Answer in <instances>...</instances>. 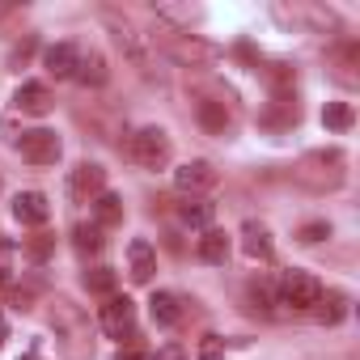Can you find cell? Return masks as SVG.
Listing matches in <instances>:
<instances>
[{
	"mask_svg": "<svg viewBox=\"0 0 360 360\" xmlns=\"http://www.w3.org/2000/svg\"><path fill=\"white\" fill-rule=\"evenodd\" d=\"M5 335H9V326H5V318H0V343H5Z\"/></svg>",
	"mask_w": 360,
	"mask_h": 360,
	"instance_id": "32",
	"label": "cell"
},
{
	"mask_svg": "<svg viewBox=\"0 0 360 360\" xmlns=\"http://www.w3.org/2000/svg\"><path fill=\"white\" fill-rule=\"evenodd\" d=\"M200 123H204L208 131L225 136V127H229V115H225V106H221V102H200Z\"/></svg>",
	"mask_w": 360,
	"mask_h": 360,
	"instance_id": "22",
	"label": "cell"
},
{
	"mask_svg": "<svg viewBox=\"0 0 360 360\" xmlns=\"http://www.w3.org/2000/svg\"><path fill=\"white\" fill-rule=\"evenodd\" d=\"M127 267H131V280H136V284H148L153 271H157V250H153L144 238H136V242L127 246Z\"/></svg>",
	"mask_w": 360,
	"mask_h": 360,
	"instance_id": "11",
	"label": "cell"
},
{
	"mask_svg": "<svg viewBox=\"0 0 360 360\" xmlns=\"http://www.w3.org/2000/svg\"><path fill=\"white\" fill-rule=\"evenodd\" d=\"M169 153H174V144H169V136H165L161 127H140V131L131 136V157H136V165H144V169L169 165Z\"/></svg>",
	"mask_w": 360,
	"mask_h": 360,
	"instance_id": "3",
	"label": "cell"
},
{
	"mask_svg": "<svg viewBox=\"0 0 360 360\" xmlns=\"http://www.w3.org/2000/svg\"><path fill=\"white\" fill-rule=\"evenodd\" d=\"M148 314H153L157 326H178V322H183V301H178L174 292H153Z\"/></svg>",
	"mask_w": 360,
	"mask_h": 360,
	"instance_id": "13",
	"label": "cell"
},
{
	"mask_svg": "<svg viewBox=\"0 0 360 360\" xmlns=\"http://www.w3.org/2000/svg\"><path fill=\"white\" fill-rule=\"evenodd\" d=\"M47 250H51V238H39V242H30V255H34V259H47Z\"/></svg>",
	"mask_w": 360,
	"mask_h": 360,
	"instance_id": "30",
	"label": "cell"
},
{
	"mask_svg": "<svg viewBox=\"0 0 360 360\" xmlns=\"http://www.w3.org/2000/svg\"><path fill=\"white\" fill-rule=\"evenodd\" d=\"M106 191V169L98 165V161H81L72 174H68V195L77 200V204H89V200H98Z\"/></svg>",
	"mask_w": 360,
	"mask_h": 360,
	"instance_id": "5",
	"label": "cell"
},
{
	"mask_svg": "<svg viewBox=\"0 0 360 360\" xmlns=\"http://www.w3.org/2000/svg\"><path fill=\"white\" fill-rule=\"evenodd\" d=\"M148 360H187V352L178 347V343H165V347H157V356H148Z\"/></svg>",
	"mask_w": 360,
	"mask_h": 360,
	"instance_id": "29",
	"label": "cell"
},
{
	"mask_svg": "<svg viewBox=\"0 0 360 360\" xmlns=\"http://www.w3.org/2000/svg\"><path fill=\"white\" fill-rule=\"evenodd\" d=\"M72 246H77L81 255H98V250L106 246L102 225H77V229H72Z\"/></svg>",
	"mask_w": 360,
	"mask_h": 360,
	"instance_id": "19",
	"label": "cell"
},
{
	"mask_svg": "<svg viewBox=\"0 0 360 360\" xmlns=\"http://www.w3.org/2000/svg\"><path fill=\"white\" fill-rule=\"evenodd\" d=\"M77 60H81V47H77V43H56V47L43 51V68H47L56 81L77 77Z\"/></svg>",
	"mask_w": 360,
	"mask_h": 360,
	"instance_id": "8",
	"label": "cell"
},
{
	"mask_svg": "<svg viewBox=\"0 0 360 360\" xmlns=\"http://www.w3.org/2000/svg\"><path fill=\"white\" fill-rule=\"evenodd\" d=\"M106 77H110V68H106L102 51H81V60H77V81L98 89V85H106Z\"/></svg>",
	"mask_w": 360,
	"mask_h": 360,
	"instance_id": "14",
	"label": "cell"
},
{
	"mask_svg": "<svg viewBox=\"0 0 360 360\" xmlns=\"http://www.w3.org/2000/svg\"><path fill=\"white\" fill-rule=\"evenodd\" d=\"M200 360H225V339L221 335H204L200 339Z\"/></svg>",
	"mask_w": 360,
	"mask_h": 360,
	"instance_id": "24",
	"label": "cell"
},
{
	"mask_svg": "<svg viewBox=\"0 0 360 360\" xmlns=\"http://www.w3.org/2000/svg\"><path fill=\"white\" fill-rule=\"evenodd\" d=\"M9 271H13V246L0 242V284H9Z\"/></svg>",
	"mask_w": 360,
	"mask_h": 360,
	"instance_id": "26",
	"label": "cell"
},
{
	"mask_svg": "<svg viewBox=\"0 0 360 360\" xmlns=\"http://www.w3.org/2000/svg\"><path fill=\"white\" fill-rule=\"evenodd\" d=\"M347 314V301L343 297H330V309H322V322H339Z\"/></svg>",
	"mask_w": 360,
	"mask_h": 360,
	"instance_id": "28",
	"label": "cell"
},
{
	"mask_svg": "<svg viewBox=\"0 0 360 360\" xmlns=\"http://www.w3.org/2000/svg\"><path fill=\"white\" fill-rule=\"evenodd\" d=\"M119 360H148L144 352H136V347H127V352H119Z\"/></svg>",
	"mask_w": 360,
	"mask_h": 360,
	"instance_id": "31",
	"label": "cell"
},
{
	"mask_svg": "<svg viewBox=\"0 0 360 360\" xmlns=\"http://www.w3.org/2000/svg\"><path fill=\"white\" fill-rule=\"evenodd\" d=\"M305 246H314V242H322V238H330V225L326 221H314V225H301V233H297Z\"/></svg>",
	"mask_w": 360,
	"mask_h": 360,
	"instance_id": "25",
	"label": "cell"
},
{
	"mask_svg": "<svg viewBox=\"0 0 360 360\" xmlns=\"http://www.w3.org/2000/svg\"><path fill=\"white\" fill-rule=\"evenodd\" d=\"M242 246H246V255L250 259H271V233L263 229V225H255V221H246V229H242Z\"/></svg>",
	"mask_w": 360,
	"mask_h": 360,
	"instance_id": "17",
	"label": "cell"
},
{
	"mask_svg": "<svg viewBox=\"0 0 360 360\" xmlns=\"http://www.w3.org/2000/svg\"><path fill=\"white\" fill-rule=\"evenodd\" d=\"M13 217H18L22 225H47L51 204H47L43 191H22V195H13Z\"/></svg>",
	"mask_w": 360,
	"mask_h": 360,
	"instance_id": "10",
	"label": "cell"
},
{
	"mask_svg": "<svg viewBox=\"0 0 360 360\" xmlns=\"http://www.w3.org/2000/svg\"><path fill=\"white\" fill-rule=\"evenodd\" d=\"M98 326L110 335V339H136V305L127 301V297H110L106 305H102V314H98Z\"/></svg>",
	"mask_w": 360,
	"mask_h": 360,
	"instance_id": "4",
	"label": "cell"
},
{
	"mask_svg": "<svg viewBox=\"0 0 360 360\" xmlns=\"http://www.w3.org/2000/svg\"><path fill=\"white\" fill-rule=\"evenodd\" d=\"M250 297H255V301H276V284H271V280H255V284H250Z\"/></svg>",
	"mask_w": 360,
	"mask_h": 360,
	"instance_id": "27",
	"label": "cell"
},
{
	"mask_svg": "<svg viewBox=\"0 0 360 360\" xmlns=\"http://www.w3.org/2000/svg\"><path fill=\"white\" fill-rule=\"evenodd\" d=\"M85 288H94V292H110V288H115V271H110V267H94V271H85Z\"/></svg>",
	"mask_w": 360,
	"mask_h": 360,
	"instance_id": "23",
	"label": "cell"
},
{
	"mask_svg": "<svg viewBox=\"0 0 360 360\" xmlns=\"http://www.w3.org/2000/svg\"><path fill=\"white\" fill-rule=\"evenodd\" d=\"M22 360H39V356H22Z\"/></svg>",
	"mask_w": 360,
	"mask_h": 360,
	"instance_id": "33",
	"label": "cell"
},
{
	"mask_svg": "<svg viewBox=\"0 0 360 360\" xmlns=\"http://www.w3.org/2000/svg\"><path fill=\"white\" fill-rule=\"evenodd\" d=\"M276 297L284 301V305H292V309H314V305H322V280H314L309 271H284L280 280H276Z\"/></svg>",
	"mask_w": 360,
	"mask_h": 360,
	"instance_id": "2",
	"label": "cell"
},
{
	"mask_svg": "<svg viewBox=\"0 0 360 360\" xmlns=\"http://www.w3.org/2000/svg\"><path fill=\"white\" fill-rule=\"evenodd\" d=\"M13 106H18L22 115H47L56 102H51V89H47L43 81H26V85H18Z\"/></svg>",
	"mask_w": 360,
	"mask_h": 360,
	"instance_id": "9",
	"label": "cell"
},
{
	"mask_svg": "<svg viewBox=\"0 0 360 360\" xmlns=\"http://www.w3.org/2000/svg\"><path fill=\"white\" fill-rule=\"evenodd\" d=\"M94 208H98V225H115V221H123V200H119L115 191H102V195L94 200Z\"/></svg>",
	"mask_w": 360,
	"mask_h": 360,
	"instance_id": "21",
	"label": "cell"
},
{
	"mask_svg": "<svg viewBox=\"0 0 360 360\" xmlns=\"http://www.w3.org/2000/svg\"><path fill=\"white\" fill-rule=\"evenodd\" d=\"M165 47H169L178 60H212V56H217V47H208V43H200V39H187L183 30H165Z\"/></svg>",
	"mask_w": 360,
	"mask_h": 360,
	"instance_id": "12",
	"label": "cell"
},
{
	"mask_svg": "<svg viewBox=\"0 0 360 360\" xmlns=\"http://www.w3.org/2000/svg\"><path fill=\"white\" fill-rule=\"evenodd\" d=\"M22 157L30 165H56L60 161V136L47 131V127H34V131H22Z\"/></svg>",
	"mask_w": 360,
	"mask_h": 360,
	"instance_id": "7",
	"label": "cell"
},
{
	"mask_svg": "<svg viewBox=\"0 0 360 360\" xmlns=\"http://www.w3.org/2000/svg\"><path fill=\"white\" fill-rule=\"evenodd\" d=\"M221 183V174L212 161H187L183 169H174V187L183 191V195H204Z\"/></svg>",
	"mask_w": 360,
	"mask_h": 360,
	"instance_id": "6",
	"label": "cell"
},
{
	"mask_svg": "<svg viewBox=\"0 0 360 360\" xmlns=\"http://www.w3.org/2000/svg\"><path fill=\"white\" fill-rule=\"evenodd\" d=\"M322 123H326L330 131H347V127L356 123V110H352L347 102H326V110H322Z\"/></svg>",
	"mask_w": 360,
	"mask_h": 360,
	"instance_id": "20",
	"label": "cell"
},
{
	"mask_svg": "<svg viewBox=\"0 0 360 360\" xmlns=\"http://www.w3.org/2000/svg\"><path fill=\"white\" fill-rule=\"evenodd\" d=\"M178 217H183L191 229H212V221H217V208H212V204H204V200H187L183 208H178Z\"/></svg>",
	"mask_w": 360,
	"mask_h": 360,
	"instance_id": "18",
	"label": "cell"
},
{
	"mask_svg": "<svg viewBox=\"0 0 360 360\" xmlns=\"http://www.w3.org/2000/svg\"><path fill=\"white\" fill-rule=\"evenodd\" d=\"M200 259L212 263V267H221V263L229 259V238H225L221 229H204V238H200Z\"/></svg>",
	"mask_w": 360,
	"mask_h": 360,
	"instance_id": "15",
	"label": "cell"
},
{
	"mask_svg": "<svg viewBox=\"0 0 360 360\" xmlns=\"http://www.w3.org/2000/svg\"><path fill=\"white\" fill-rule=\"evenodd\" d=\"M51 330L60 339V352L64 360H89L94 356V339H89V318L72 305V301H51Z\"/></svg>",
	"mask_w": 360,
	"mask_h": 360,
	"instance_id": "1",
	"label": "cell"
},
{
	"mask_svg": "<svg viewBox=\"0 0 360 360\" xmlns=\"http://www.w3.org/2000/svg\"><path fill=\"white\" fill-rule=\"evenodd\" d=\"M106 22H110V30H115V39H119V47L136 60V64H144V43H140V34L127 26V22H119L115 13H106Z\"/></svg>",
	"mask_w": 360,
	"mask_h": 360,
	"instance_id": "16",
	"label": "cell"
}]
</instances>
